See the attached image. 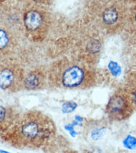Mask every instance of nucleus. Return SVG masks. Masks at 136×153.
<instances>
[{"mask_svg": "<svg viewBox=\"0 0 136 153\" xmlns=\"http://www.w3.org/2000/svg\"><path fill=\"white\" fill-rule=\"evenodd\" d=\"M135 109V92H131L125 88H120L110 97L106 111L110 119L121 121L130 117Z\"/></svg>", "mask_w": 136, "mask_h": 153, "instance_id": "39448f33", "label": "nucleus"}, {"mask_svg": "<svg viewBox=\"0 0 136 153\" xmlns=\"http://www.w3.org/2000/svg\"><path fill=\"white\" fill-rule=\"evenodd\" d=\"M93 19L98 27L107 33L118 32L124 26L127 16L126 6L119 1H107L93 8Z\"/></svg>", "mask_w": 136, "mask_h": 153, "instance_id": "20e7f679", "label": "nucleus"}, {"mask_svg": "<svg viewBox=\"0 0 136 153\" xmlns=\"http://www.w3.org/2000/svg\"><path fill=\"white\" fill-rule=\"evenodd\" d=\"M0 153H11L9 151H5V150H2V149H0Z\"/></svg>", "mask_w": 136, "mask_h": 153, "instance_id": "6ab92c4d", "label": "nucleus"}, {"mask_svg": "<svg viewBox=\"0 0 136 153\" xmlns=\"http://www.w3.org/2000/svg\"><path fill=\"white\" fill-rule=\"evenodd\" d=\"M6 3V1H0V11H1V10L3 9Z\"/></svg>", "mask_w": 136, "mask_h": 153, "instance_id": "a211bd4d", "label": "nucleus"}, {"mask_svg": "<svg viewBox=\"0 0 136 153\" xmlns=\"http://www.w3.org/2000/svg\"><path fill=\"white\" fill-rule=\"evenodd\" d=\"M24 68L18 60L6 57L0 60V88L8 92H16L23 88Z\"/></svg>", "mask_w": 136, "mask_h": 153, "instance_id": "423d86ee", "label": "nucleus"}, {"mask_svg": "<svg viewBox=\"0 0 136 153\" xmlns=\"http://www.w3.org/2000/svg\"><path fill=\"white\" fill-rule=\"evenodd\" d=\"M108 68L114 76H118L121 73V68L116 62H110L108 65Z\"/></svg>", "mask_w": 136, "mask_h": 153, "instance_id": "4468645a", "label": "nucleus"}, {"mask_svg": "<svg viewBox=\"0 0 136 153\" xmlns=\"http://www.w3.org/2000/svg\"><path fill=\"white\" fill-rule=\"evenodd\" d=\"M78 48V57L79 58L77 59L92 65L101 53L102 43L99 37L88 36L79 43Z\"/></svg>", "mask_w": 136, "mask_h": 153, "instance_id": "0eeeda50", "label": "nucleus"}, {"mask_svg": "<svg viewBox=\"0 0 136 153\" xmlns=\"http://www.w3.org/2000/svg\"><path fill=\"white\" fill-rule=\"evenodd\" d=\"M1 137L18 149H38L47 146L56 134L54 121L38 111H30L19 116Z\"/></svg>", "mask_w": 136, "mask_h": 153, "instance_id": "f257e3e1", "label": "nucleus"}, {"mask_svg": "<svg viewBox=\"0 0 136 153\" xmlns=\"http://www.w3.org/2000/svg\"><path fill=\"white\" fill-rule=\"evenodd\" d=\"M50 85L64 89H87L95 86L97 75L92 65L75 58H63L48 70Z\"/></svg>", "mask_w": 136, "mask_h": 153, "instance_id": "f03ea898", "label": "nucleus"}, {"mask_svg": "<svg viewBox=\"0 0 136 153\" xmlns=\"http://www.w3.org/2000/svg\"><path fill=\"white\" fill-rule=\"evenodd\" d=\"M86 153H102V151L100 149H99L98 148H95L91 150L87 151Z\"/></svg>", "mask_w": 136, "mask_h": 153, "instance_id": "f3484780", "label": "nucleus"}, {"mask_svg": "<svg viewBox=\"0 0 136 153\" xmlns=\"http://www.w3.org/2000/svg\"><path fill=\"white\" fill-rule=\"evenodd\" d=\"M75 124H77L73 123V124H68L67 126L65 127V129L70 132V134L72 137H75L77 134V133L75 131V130L74 129V126Z\"/></svg>", "mask_w": 136, "mask_h": 153, "instance_id": "2eb2a0df", "label": "nucleus"}, {"mask_svg": "<svg viewBox=\"0 0 136 153\" xmlns=\"http://www.w3.org/2000/svg\"><path fill=\"white\" fill-rule=\"evenodd\" d=\"M122 143L124 146V148L129 150H132L135 148L136 139L132 136L129 135L124 139Z\"/></svg>", "mask_w": 136, "mask_h": 153, "instance_id": "f8f14e48", "label": "nucleus"}, {"mask_svg": "<svg viewBox=\"0 0 136 153\" xmlns=\"http://www.w3.org/2000/svg\"><path fill=\"white\" fill-rule=\"evenodd\" d=\"M23 28L26 36L34 42L43 41L51 25L50 12L41 4L28 1L22 8Z\"/></svg>", "mask_w": 136, "mask_h": 153, "instance_id": "7ed1b4c3", "label": "nucleus"}, {"mask_svg": "<svg viewBox=\"0 0 136 153\" xmlns=\"http://www.w3.org/2000/svg\"><path fill=\"white\" fill-rule=\"evenodd\" d=\"M48 82V71L40 67L25 74L23 88L27 91H38L46 87Z\"/></svg>", "mask_w": 136, "mask_h": 153, "instance_id": "6e6552de", "label": "nucleus"}, {"mask_svg": "<svg viewBox=\"0 0 136 153\" xmlns=\"http://www.w3.org/2000/svg\"><path fill=\"white\" fill-rule=\"evenodd\" d=\"M20 116L12 107L0 105V133L8 131Z\"/></svg>", "mask_w": 136, "mask_h": 153, "instance_id": "9d476101", "label": "nucleus"}, {"mask_svg": "<svg viewBox=\"0 0 136 153\" xmlns=\"http://www.w3.org/2000/svg\"><path fill=\"white\" fill-rule=\"evenodd\" d=\"M106 126L103 123H97L93 126H90L86 129V135L89 136L93 141H98L104 136L106 132Z\"/></svg>", "mask_w": 136, "mask_h": 153, "instance_id": "9b49d317", "label": "nucleus"}, {"mask_svg": "<svg viewBox=\"0 0 136 153\" xmlns=\"http://www.w3.org/2000/svg\"><path fill=\"white\" fill-rule=\"evenodd\" d=\"M18 46V38L15 31L0 23V58L9 57Z\"/></svg>", "mask_w": 136, "mask_h": 153, "instance_id": "1a4fd4ad", "label": "nucleus"}, {"mask_svg": "<svg viewBox=\"0 0 136 153\" xmlns=\"http://www.w3.org/2000/svg\"><path fill=\"white\" fill-rule=\"evenodd\" d=\"M50 153H76L73 150L71 149H62V150H56Z\"/></svg>", "mask_w": 136, "mask_h": 153, "instance_id": "dca6fc26", "label": "nucleus"}, {"mask_svg": "<svg viewBox=\"0 0 136 153\" xmlns=\"http://www.w3.org/2000/svg\"><path fill=\"white\" fill-rule=\"evenodd\" d=\"M77 106L78 105L74 102H67L62 105V112L64 114L70 113L73 112Z\"/></svg>", "mask_w": 136, "mask_h": 153, "instance_id": "ddd939ff", "label": "nucleus"}]
</instances>
